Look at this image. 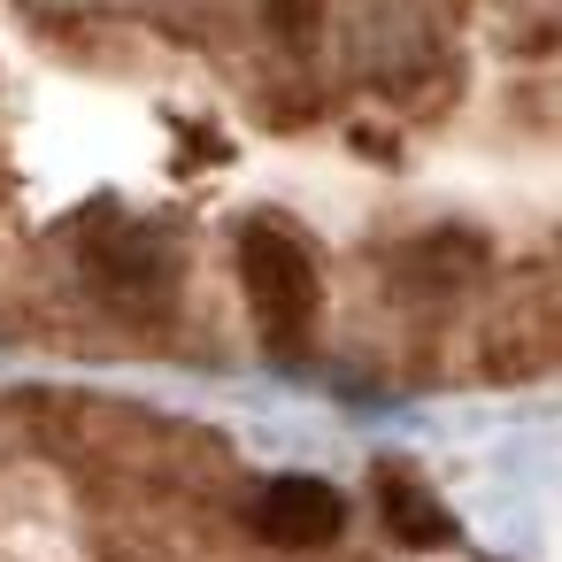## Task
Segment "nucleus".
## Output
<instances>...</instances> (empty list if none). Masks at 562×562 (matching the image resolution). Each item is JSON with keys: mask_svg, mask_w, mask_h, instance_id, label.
<instances>
[{"mask_svg": "<svg viewBox=\"0 0 562 562\" xmlns=\"http://www.w3.org/2000/svg\"><path fill=\"white\" fill-rule=\"evenodd\" d=\"M278 24H285L293 40H308V0H278Z\"/></svg>", "mask_w": 562, "mask_h": 562, "instance_id": "obj_5", "label": "nucleus"}, {"mask_svg": "<svg viewBox=\"0 0 562 562\" xmlns=\"http://www.w3.org/2000/svg\"><path fill=\"white\" fill-rule=\"evenodd\" d=\"M239 278H247V301H255L262 331H270L278 347H301V331H308V316H316V270H308V255H301L285 232H247Z\"/></svg>", "mask_w": 562, "mask_h": 562, "instance_id": "obj_1", "label": "nucleus"}, {"mask_svg": "<svg viewBox=\"0 0 562 562\" xmlns=\"http://www.w3.org/2000/svg\"><path fill=\"white\" fill-rule=\"evenodd\" d=\"M378 508H385L393 539H408V547H447V508H439L424 485H408V477H378Z\"/></svg>", "mask_w": 562, "mask_h": 562, "instance_id": "obj_3", "label": "nucleus"}, {"mask_svg": "<svg viewBox=\"0 0 562 562\" xmlns=\"http://www.w3.org/2000/svg\"><path fill=\"white\" fill-rule=\"evenodd\" d=\"M339 524H347V508H339V493L324 477H278L255 501V531L270 547H285V554H308V547L339 539Z\"/></svg>", "mask_w": 562, "mask_h": 562, "instance_id": "obj_2", "label": "nucleus"}, {"mask_svg": "<svg viewBox=\"0 0 562 562\" xmlns=\"http://www.w3.org/2000/svg\"><path fill=\"white\" fill-rule=\"evenodd\" d=\"M101 278H109L116 293H155V285L170 278V262H162V247H147L139 232H109V239H101Z\"/></svg>", "mask_w": 562, "mask_h": 562, "instance_id": "obj_4", "label": "nucleus"}]
</instances>
